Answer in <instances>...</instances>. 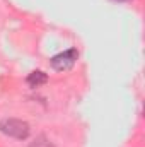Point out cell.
Wrapping results in <instances>:
<instances>
[{
	"mask_svg": "<svg viewBox=\"0 0 145 147\" xmlns=\"http://www.w3.org/2000/svg\"><path fill=\"white\" fill-rule=\"evenodd\" d=\"M0 132L3 135H9V137H14V139H19V140H24L29 137V125L22 120H17V118H3L0 120Z\"/></svg>",
	"mask_w": 145,
	"mask_h": 147,
	"instance_id": "cell-1",
	"label": "cell"
},
{
	"mask_svg": "<svg viewBox=\"0 0 145 147\" xmlns=\"http://www.w3.org/2000/svg\"><path fill=\"white\" fill-rule=\"evenodd\" d=\"M77 58H79L77 48H70V50H67V51H62V53L55 55V57L51 58V67H53L55 70H58V72L70 70L73 65H75Z\"/></svg>",
	"mask_w": 145,
	"mask_h": 147,
	"instance_id": "cell-2",
	"label": "cell"
},
{
	"mask_svg": "<svg viewBox=\"0 0 145 147\" xmlns=\"http://www.w3.org/2000/svg\"><path fill=\"white\" fill-rule=\"evenodd\" d=\"M26 82H28L29 87H39V86H43V84L48 82V75L44 72H41V70H34V72H31L28 75Z\"/></svg>",
	"mask_w": 145,
	"mask_h": 147,
	"instance_id": "cell-3",
	"label": "cell"
},
{
	"mask_svg": "<svg viewBox=\"0 0 145 147\" xmlns=\"http://www.w3.org/2000/svg\"><path fill=\"white\" fill-rule=\"evenodd\" d=\"M29 147H55L48 139H44V137H38L34 142H31V146Z\"/></svg>",
	"mask_w": 145,
	"mask_h": 147,
	"instance_id": "cell-4",
	"label": "cell"
}]
</instances>
